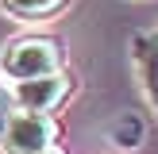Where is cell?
I'll list each match as a JSON object with an SVG mask.
<instances>
[{
	"mask_svg": "<svg viewBox=\"0 0 158 154\" xmlns=\"http://www.w3.org/2000/svg\"><path fill=\"white\" fill-rule=\"evenodd\" d=\"M12 96L8 92H0V139H4V131H8V123H12Z\"/></svg>",
	"mask_w": 158,
	"mask_h": 154,
	"instance_id": "8992f818",
	"label": "cell"
},
{
	"mask_svg": "<svg viewBox=\"0 0 158 154\" xmlns=\"http://www.w3.org/2000/svg\"><path fill=\"white\" fill-rule=\"evenodd\" d=\"M116 139H123V127H116ZM135 139H139V123L127 120V143H135Z\"/></svg>",
	"mask_w": 158,
	"mask_h": 154,
	"instance_id": "52a82bcc",
	"label": "cell"
},
{
	"mask_svg": "<svg viewBox=\"0 0 158 154\" xmlns=\"http://www.w3.org/2000/svg\"><path fill=\"white\" fill-rule=\"evenodd\" d=\"M43 154H66V150H62V146H50V150H43Z\"/></svg>",
	"mask_w": 158,
	"mask_h": 154,
	"instance_id": "ba28073f",
	"label": "cell"
},
{
	"mask_svg": "<svg viewBox=\"0 0 158 154\" xmlns=\"http://www.w3.org/2000/svg\"><path fill=\"white\" fill-rule=\"evenodd\" d=\"M62 66V46L50 38H15L4 54H0V73L19 81H35V77H50Z\"/></svg>",
	"mask_w": 158,
	"mask_h": 154,
	"instance_id": "6da1fadb",
	"label": "cell"
},
{
	"mask_svg": "<svg viewBox=\"0 0 158 154\" xmlns=\"http://www.w3.org/2000/svg\"><path fill=\"white\" fill-rule=\"evenodd\" d=\"M4 4L8 15H15V19H46V15H54L66 0H0Z\"/></svg>",
	"mask_w": 158,
	"mask_h": 154,
	"instance_id": "5b68a950",
	"label": "cell"
},
{
	"mask_svg": "<svg viewBox=\"0 0 158 154\" xmlns=\"http://www.w3.org/2000/svg\"><path fill=\"white\" fill-rule=\"evenodd\" d=\"M54 135H58V127H54L50 116L15 112L8 131H4V139H0V146L8 154H43V150L54 146Z\"/></svg>",
	"mask_w": 158,
	"mask_h": 154,
	"instance_id": "7a4b0ae2",
	"label": "cell"
},
{
	"mask_svg": "<svg viewBox=\"0 0 158 154\" xmlns=\"http://www.w3.org/2000/svg\"><path fill=\"white\" fill-rule=\"evenodd\" d=\"M135 62H139V77H143L147 100L158 112V35H143L135 38Z\"/></svg>",
	"mask_w": 158,
	"mask_h": 154,
	"instance_id": "277c9868",
	"label": "cell"
},
{
	"mask_svg": "<svg viewBox=\"0 0 158 154\" xmlns=\"http://www.w3.org/2000/svg\"><path fill=\"white\" fill-rule=\"evenodd\" d=\"M66 96H69V77L50 73V77H35V81H19L12 92V104L31 116H50Z\"/></svg>",
	"mask_w": 158,
	"mask_h": 154,
	"instance_id": "3957f363",
	"label": "cell"
}]
</instances>
